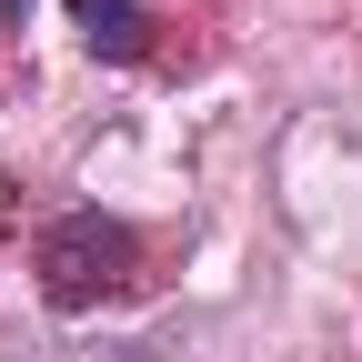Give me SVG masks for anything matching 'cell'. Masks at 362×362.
<instances>
[{
    "label": "cell",
    "instance_id": "obj_1",
    "mask_svg": "<svg viewBox=\"0 0 362 362\" xmlns=\"http://www.w3.org/2000/svg\"><path fill=\"white\" fill-rule=\"evenodd\" d=\"M30 262H40V302L51 312H101L111 292H131L141 242H131V221H111V211H61Z\"/></svg>",
    "mask_w": 362,
    "mask_h": 362
},
{
    "label": "cell",
    "instance_id": "obj_2",
    "mask_svg": "<svg viewBox=\"0 0 362 362\" xmlns=\"http://www.w3.org/2000/svg\"><path fill=\"white\" fill-rule=\"evenodd\" d=\"M71 21H81V40L101 61H141L151 51V11L141 0H71Z\"/></svg>",
    "mask_w": 362,
    "mask_h": 362
},
{
    "label": "cell",
    "instance_id": "obj_3",
    "mask_svg": "<svg viewBox=\"0 0 362 362\" xmlns=\"http://www.w3.org/2000/svg\"><path fill=\"white\" fill-rule=\"evenodd\" d=\"M101 362H161V342H111Z\"/></svg>",
    "mask_w": 362,
    "mask_h": 362
},
{
    "label": "cell",
    "instance_id": "obj_4",
    "mask_svg": "<svg viewBox=\"0 0 362 362\" xmlns=\"http://www.w3.org/2000/svg\"><path fill=\"white\" fill-rule=\"evenodd\" d=\"M21 11H30V0H0V21H11V30H21Z\"/></svg>",
    "mask_w": 362,
    "mask_h": 362
}]
</instances>
